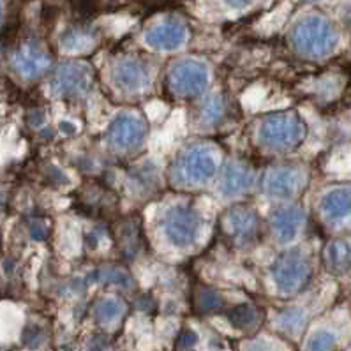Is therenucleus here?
<instances>
[{"label": "nucleus", "mask_w": 351, "mask_h": 351, "mask_svg": "<svg viewBox=\"0 0 351 351\" xmlns=\"http://www.w3.org/2000/svg\"><path fill=\"white\" fill-rule=\"evenodd\" d=\"M221 169V154L214 143L195 141L178 150L169 165L168 178L180 191H196L217 177Z\"/></svg>", "instance_id": "7ed1b4c3"}, {"label": "nucleus", "mask_w": 351, "mask_h": 351, "mask_svg": "<svg viewBox=\"0 0 351 351\" xmlns=\"http://www.w3.org/2000/svg\"><path fill=\"white\" fill-rule=\"evenodd\" d=\"M157 187H159V171L154 166V162L145 161L129 169L128 189L131 191V195L147 198V196L154 195Z\"/></svg>", "instance_id": "412c9836"}, {"label": "nucleus", "mask_w": 351, "mask_h": 351, "mask_svg": "<svg viewBox=\"0 0 351 351\" xmlns=\"http://www.w3.org/2000/svg\"><path fill=\"white\" fill-rule=\"evenodd\" d=\"M108 240V232L103 224H95L92 226L88 232H85V237H83V244H85V249L87 251H99V247H103L104 242Z\"/></svg>", "instance_id": "c85d7f7f"}, {"label": "nucleus", "mask_w": 351, "mask_h": 351, "mask_svg": "<svg viewBox=\"0 0 351 351\" xmlns=\"http://www.w3.org/2000/svg\"><path fill=\"white\" fill-rule=\"evenodd\" d=\"M244 351H272V348H270V344L267 343V341H263V339H254V341H249V343L245 344Z\"/></svg>", "instance_id": "f704fd0d"}, {"label": "nucleus", "mask_w": 351, "mask_h": 351, "mask_svg": "<svg viewBox=\"0 0 351 351\" xmlns=\"http://www.w3.org/2000/svg\"><path fill=\"white\" fill-rule=\"evenodd\" d=\"M289 46L309 62H326L343 50V32L323 14H306L289 29Z\"/></svg>", "instance_id": "f03ea898"}, {"label": "nucleus", "mask_w": 351, "mask_h": 351, "mask_svg": "<svg viewBox=\"0 0 351 351\" xmlns=\"http://www.w3.org/2000/svg\"><path fill=\"white\" fill-rule=\"evenodd\" d=\"M350 307H351V300H350Z\"/></svg>", "instance_id": "58836bf2"}, {"label": "nucleus", "mask_w": 351, "mask_h": 351, "mask_svg": "<svg viewBox=\"0 0 351 351\" xmlns=\"http://www.w3.org/2000/svg\"><path fill=\"white\" fill-rule=\"evenodd\" d=\"M309 134L307 122L295 110L263 117L256 125V143L263 150L276 154L295 152Z\"/></svg>", "instance_id": "20e7f679"}, {"label": "nucleus", "mask_w": 351, "mask_h": 351, "mask_svg": "<svg viewBox=\"0 0 351 351\" xmlns=\"http://www.w3.org/2000/svg\"><path fill=\"white\" fill-rule=\"evenodd\" d=\"M258 184L256 169L242 159H230L221 165L217 173V191L224 198H240L249 195Z\"/></svg>", "instance_id": "dca6fc26"}, {"label": "nucleus", "mask_w": 351, "mask_h": 351, "mask_svg": "<svg viewBox=\"0 0 351 351\" xmlns=\"http://www.w3.org/2000/svg\"><path fill=\"white\" fill-rule=\"evenodd\" d=\"M29 233L34 240H45L48 237V233H50V228H48V224L45 221L34 219L29 224Z\"/></svg>", "instance_id": "c756f323"}, {"label": "nucleus", "mask_w": 351, "mask_h": 351, "mask_svg": "<svg viewBox=\"0 0 351 351\" xmlns=\"http://www.w3.org/2000/svg\"><path fill=\"white\" fill-rule=\"evenodd\" d=\"M224 4L230 9H244L249 4H252V0H224Z\"/></svg>", "instance_id": "c9c22d12"}, {"label": "nucleus", "mask_w": 351, "mask_h": 351, "mask_svg": "<svg viewBox=\"0 0 351 351\" xmlns=\"http://www.w3.org/2000/svg\"><path fill=\"white\" fill-rule=\"evenodd\" d=\"M99 0H73V8H75L76 13H80L82 16H87L88 13H92L97 5Z\"/></svg>", "instance_id": "473e14b6"}, {"label": "nucleus", "mask_w": 351, "mask_h": 351, "mask_svg": "<svg viewBox=\"0 0 351 351\" xmlns=\"http://www.w3.org/2000/svg\"><path fill=\"white\" fill-rule=\"evenodd\" d=\"M0 21H2V2H0Z\"/></svg>", "instance_id": "4c0bfd02"}, {"label": "nucleus", "mask_w": 351, "mask_h": 351, "mask_svg": "<svg viewBox=\"0 0 351 351\" xmlns=\"http://www.w3.org/2000/svg\"><path fill=\"white\" fill-rule=\"evenodd\" d=\"M210 85V67L199 58L175 60L166 71V88L180 99H199Z\"/></svg>", "instance_id": "6e6552de"}, {"label": "nucleus", "mask_w": 351, "mask_h": 351, "mask_svg": "<svg viewBox=\"0 0 351 351\" xmlns=\"http://www.w3.org/2000/svg\"><path fill=\"white\" fill-rule=\"evenodd\" d=\"M149 125L143 115L134 110H122L112 119L106 129V145L119 156H129L143 147Z\"/></svg>", "instance_id": "1a4fd4ad"}, {"label": "nucleus", "mask_w": 351, "mask_h": 351, "mask_svg": "<svg viewBox=\"0 0 351 351\" xmlns=\"http://www.w3.org/2000/svg\"><path fill=\"white\" fill-rule=\"evenodd\" d=\"M195 306L196 311L202 314L217 313V311H221L224 307V298L217 289L202 286L195 293Z\"/></svg>", "instance_id": "cd10ccee"}, {"label": "nucleus", "mask_w": 351, "mask_h": 351, "mask_svg": "<svg viewBox=\"0 0 351 351\" xmlns=\"http://www.w3.org/2000/svg\"><path fill=\"white\" fill-rule=\"evenodd\" d=\"M228 322L242 332L256 330L263 323V311L252 304H240L228 311Z\"/></svg>", "instance_id": "a878e982"}, {"label": "nucleus", "mask_w": 351, "mask_h": 351, "mask_svg": "<svg viewBox=\"0 0 351 351\" xmlns=\"http://www.w3.org/2000/svg\"><path fill=\"white\" fill-rule=\"evenodd\" d=\"M143 230L140 219H128L117 230V242L119 251L125 260H136L143 252Z\"/></svg>", "instance_id": "4be33fe9"}, {"label": "nucleus", "mask_w": 351, "mask_h": 351, "mask_svg": "<svg viewBox=\"0 0 351 351\" xmlns=\"http://www.w3.org/2000/svg\"><path fill=\"white\" fill-rule=\"evenodd\" d=\"M319 267L341 286L351 285V233L326 237L319 247Z\"/></svg>", "instance_id": "2eb2a0df"}, {"label": "nucleus", "mask_w": 351, "mask_h": 351, "mask_svg": "<svg viewBox=\"0 0 351 351\" xmlns=\"http://www.w3.org/2000/svg\"><path fill=\"white\" fill-rule=\"evenodd\" d=\"M196 343H198V335L193 330H184L182 334L178 335L177 348L180 351H191L196 346Z\"/></svg>", "instance_id": "7c9ffc66"}, {"label": "nucleus", "mask_w": 351, "mask_h": 351, "mask_svg": "<svg viewBox=\"0 0 351 351\" xmlns=\"http://www.w3.org/2000/svg\"><path fill=\"white\" fill-rule=\"evenodd\" d=\"M87 277L90 282H99V285L113 286V288L119 289L132 288V285H134L131 274L119 265H103L99 269L87 274Z\"/></svg>", "instance_id": "393cba45"}, {"label": "nucleus", "mask_w": 351, "mask_h": 351, "mask_svg": "<svg viewBox=\"0 0 351 351\" xmlns=\"http://www.w3.org/2000/svg\"><path fill=\"white\" fill-rule=\"evenodd\" d=\"M221 230L228 242L237 249H249L260 240V215L247 205H233L221 215Z\"/></svg>", "instance_id": "f8f14e48"}, {"label": "nucleus", "mask_w": 351, "mask_h": 351, "mask_svg": "<svg viewBox=\"0 0 351 351\" xmlns=\"http://www.w3.org/2000/svg\"><path fill=\"white\" fill-rule=\"evenodd\" d=\"M300 2H304V4H318L322 0H300Z\"/></svg>", "instance_id": "e433bc0d"}, {"label": "nucleus", "mask_w": 351, "mask_h": 351, "mask_svg": "<svg viewBox=\"0 0 351 351\" xmlns=\"http://www.w3.org/2000/svg\"><path fill=\"white\" fill-rule=\"evenodd\" d=\"M94 69L85 60H66L55 67L50 88L60 99H82L94 85Z\"/></svg>", "instance_id": "9b49d317"}, {"label": "nucleus", "mask_w": 351, "mask_h": 351, "mask_svg": "<svg viewBox=\"0 0 351 351\" xmlns=\"http://www.w3.org/2000/svg\"><path fill=\"white\" fill-rule=\"evenodd\" d=\"M309 214L295 202L277 205L269 215V228L274 242L281 247L295 245L306 233Z\"/></svg>", "instance_id": "ddd939ff"}, {"label": "nucleus", "mask_w": 351, "mask_h": 351, "mask_svg": "<svg viewBox=\"0 0 351 351\" xmlns=\"http://www.w3.org/2000/svg\"><path fill=\"white\" fill-rule=\"evenodd\" d=\"M350 83L351 76L346 71H326L323 75L313 78L307 92L314 99V103L319 104V106H332L346 95Z\"/></svg>", "instance_id": "6ab92c4d"}, {"label": "nucleus", "mask_w": 351, "mask_h": 351, "mask_svg": "<svg viewBox=\"0 0 351 351\" xmlns=\"http://www.w3.org/2000/svg\"><path fill=\"white\" fill-rule=\"evenodd\" d=\"M228 115V103L219 92L203 94L195 110V122L203 131L219 128Z\"/></svg>", "instance_id": "aec40b11"}, {"label": "nucleus", "mask_w": 351, "mask_h": 351, "mask_svg": "<svg viewBox=\"0 0 351 351\" xmlns=\"http://www.w3.org/2000/svg\"><path fill=\"white\" fill-rule=\"evenodd\" d=\"M110 343L104 335H94V337L88 339L87 351H108Z\"/></svg>", "instance_id": "72a5a7b5"}, {"label": "nucleus", "mask_w": 351, "mask_h": 351, "mask_svg": "<svg viewBox=\"0 0 351 351\" xmlns=\"http://www.w3.org/2000/svg\"><path fill=\"white\" fill-rule=\"evenodd\" d=\"M351 343L350 304L332 307L316 323L304 343V351H339Z\"/></svg>", "instance_id": "0eeeda50"}, {"label": "nucleus", "mask_w": 351, "mask_h": 351, "mask_svg": "<svg viewBox=\"0 0 351 351\" xmlns=\"http://www.w3.org/2000/svg\"><path fill=\"white\" fill-rule=\"evenodd\" d=\"M309 186V169L302 165L270 166L261 177V191L276 202H295Z\"/></svg>", "instance_id": "9d476101"}, {"label": "nucleus", "mask_w": 351, "mask_h": 351, "mask_svg": "<svg viewBox=\"0 0 351 351\" xmlns=\"http://www.w3.org/2000/svg\"><path fill=\"white\" fill-rule=\"evenodd\" d=\"M322 244L291 245L272 261L270 279L281 297H297L313 286L319 267Z\"/></svg>", "instance_id": "f257e3e1"}, {"label": "nucleus", "mask_w": 351, "mask_h": 351, "mask_svg": "<svg viewBox=\"0 0 351 351\" xmlns=\"http://www.w3.org/2000/svg\"><path fill=\"white\" fill-rule=\"evenodd\" d=\"M187 39H189V30L178 20L161 21L143 34V45L157 53L178 51L186 46Z\"/></svg>", "instance_id": "a211bd4d"}, {"label": "nucleus", "mask_w": 351, "mask_h": 351, "mask_svg": "<svg viewBox=\"0 0 351 351\" xmlns=\"http://www.w3.org/2000/svg\"><path fill=\"white\" fill-rule=\"evenodd\" d=\"M314 215L326 237L351 233V178L323 186L314 198Z\"/></svg>", "instance_id": "39448f33"}, {"label": "nucleus", "mask_w": 351, "mask_h": 351, "mask_svg": "<svg viewBox=\"0 0 351 351\" xmlns=\"http://www.w3.org/2000/svg\"><path fill=\"white\" fill-rule=\"evenodd\" d=\"M113 87L120 94L129 97L143 95L152 88L154 73L152 67L141 57H122L115 60L112 66Z\"/></svg>", "instance_id": "4468645a"}, {"label": "nucleus", "mask_w": 351, "mask_h": 351, "mask_svg": "<svg viewBox=\"0 0 351 351\" xmlns=\"http://www.w3.org/2000/svg\"><path fill=\"white\" fill-rule=\"evenodd\" d=\"M11 67L21 80L36 82L51 69V57L39 43L27 41L11 55Z\"/></svg>", "instance_id": "f3484780"}, {"label": "nucleus", "mask_w": 351, "mask_h": 351, "mask_svg": "<svg viewBox=\"0 0 351 351\" xmlns=\"http://www.w3.org/2000/svg\"><path fill=\"white\" fill-rule=\"evenodd\" d=\"M311 322V313L304 306H289L276 314L277 330L289 337H300Z\"/></svg>", "instance_id": "5701e85b"}, {"label": "nucleus", "mask_w": 351, "mask_h": 351, "mask_svg": "<svg viewBox=\"0 0 351 351\" xmlns=\"http://www.w3.org/2000/svg\"><path fill=\"white\" fill-rule=\"evenodd\" d=\"M203 230V215L189 203H171L159 214V232L169 247L187 251L198 244Z\"/></svg>", "instance_id": "423d86ee"}, {"label": "nucleus", "mask_w": 351, "mask_h": 351, "mask_svg": "<svg viewBox=\"0 0 351 351\" xmlns=\"http://www.w3.org/2000/svg\"><path fill=\"white\" fill-rule=\"evenodd\" d=\"M58 45L66 53H85L95 46V34L87 25L67 27L60 34Z\"/></svg>", "instance_id": "b1692460"}, {"label": "nucleus", "mask_w": 351, "mask_h": 351, "mask_svg": "<svg viewBox=\"0 0 351 351\" xmlns=\"http://www.w3.org/2000/svg\"><path fill=\"white\" fill-rule=\"evenodd\" d=\"M23 341H25L27 346L38 348L43 343V332L39 330L38 326H30V328L25 330V334H23Z\"/></svg>", "instance_id": "2f4dec72"}, {"label": "nucleus", "mask_w": 351, "mask_h": 351, "mask_svg": "<svg viewBox=\"0 0 351 351\" xmlns=\"http://www.w3.org/2000/svg\"><path fill=\"white\" fill-rule=\"evenodd\" d=\"M125 313V304L122 302L120 297H113V295H108V297L99 298L95 302L92 314H94V319L99 325H112V323L119 322Z\"/></svg>", "instance_id": "bb28decb"}]
</instances>
